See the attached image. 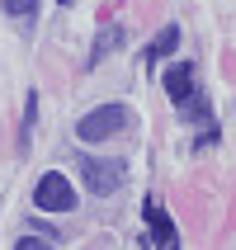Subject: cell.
<instances>
[{
  "label": "cell",
  "mask_w": 236,
  "mask_h": 250,
  "mask_svg": "<svg viewBox=\"0 0 236 250\" xmlns=\"http://www.w3.org/2000/svg\"><path fill=\"white\" fill-rule=\"evenodd\" d=\"M123 127H128V104H99L95 113H85L76 123V137L81 142H104L113 132H123Z\"/></svg>",
  "instance_id": "1"
},
{
  "label": "cell",
  "mask_w": 236,
  "mask_h": 250,
  "mask_svg": "<svg viewBox=\"0 0 236 250\" xmlns=\"http://www.w3.org/2000/svg\"><path fill=\"white\" fill-rule=\"evenodd\" d=\"M81 175H85V189L99 198L118 194V184H123V161H104V156H81Z\"/></svg>",
  "instance_id": "2"
},
{
  "label": "cell",
  "mask_w": 236,
  "mask_h": 250,
  "mask_svg": "<svg viewBox=\"0 0 236 250\" xmlns=\"http://www.w3.org/2000/svg\"><path fill=\"white\" fill-rule=\"evenodd\" d=\"M33 203H38L43 212H71L76 208V189H71V180H62V175H43L38 184H33Z\"/></svg>",
  "instance_id": "3"
},
{
  "label": "cell",
  "mask_w": 236,
  "mask_h": 250,
  "mask_svg": "<svg viewBox=\"0 0 236 250\" xmlns=\"http://www.w3.org/2000/svg\"><path fill=\"white\" fill-rule=\"evenodd\" d=\"M166 95H170V104H189V99H194V66H189V62L170 66V76H166Z\"/></svg>",
  "instance_id": "4"
},
{
  "label": "cell",
  "mask_w": 236,
  "mask_h": 250,
  "mask_svg": "<svg viewBox=\"0 0 236 250\" xmlns=\"http://www.w3.org/2000/svg\"><path fill=\"white\" fill-rule=\"evenodd\" d=\"M147 222H151L156 246H161V250H180V241H175V227H170V217L161 212V203H156V198H147Z\"/></svg>",
  "instance_id": "5"
},
{
  "label": "cell",
  "mask_w": 236,
  "mask_h": 250,
  "mask_svg": "<svg viewBox=\"0 0 236 250\" xmlns=\"http://www.w3.org/2000/svg\"><path fill=\"white\" fill-rule=\"evenodd\" d=\"M175 47H180V28L170 24V28H161V33L151 38V47H147V62H161V57H170Z\"/></svg>",
  "instance_id": "6"
},
{
  "label": "cell",
  "mask_w": 236,
  "mask_h": 250,
  "mask_svg": "<svg viewBox=\"0 0 236 250\" xmlns=\"http://www.w3.org/2000/svg\"><path fill=\"white\" fill-rule=\"evenodd\" d=\"M128 42V28L123 24H113V28H104V38L95 42V52H90V62H104V57L109 52H118V47H123Z\"/></svg>",
  "instance_id": "7"
},
{
  "label": "cell",
  "mask_w": 236,
  "mask_h": 250,
  "mask_svg": "<svg viewBox=\"0 0 236 250\" xmlns=\"http://www.w3.org/2000/svg\"><path fill=\"white\" fill-rule=\"evenodd\" d=\"M5 5V14H14V19H28V14L38 10V0H0Z\"/></svg>",
  "instance_id": "8"
},
{
  "label": "cell",
  "mask_w": 236,
  "mask_h": 250,
  "mask_svg": "<svg viewBox=\"0 0 236 250\" xmlns=\"http://www.w3.org/2000/svg\"><path fill=\"white\" fill-rule=\"evenodd\" d=\"M14 250H52V246H47V241H38V236H24Z\"/></svg>",
  "instance_id": "9"
}]
</instances>
